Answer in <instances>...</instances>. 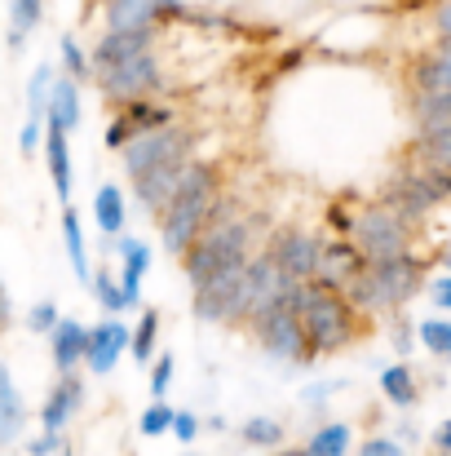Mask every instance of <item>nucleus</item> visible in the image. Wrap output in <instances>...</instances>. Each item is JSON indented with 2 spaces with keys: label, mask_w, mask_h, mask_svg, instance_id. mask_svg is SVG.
<instances>
[{
  "label": "nucleus",
  "mask_w": 451,
  "mask_h": 456,
  "mask_svg": "<svg viewBox=\"0 0 451 456\" xmlns=\"http://www.w3.org/2000/svg\"><path fill=\"white\" fill-rule=\"evenodd\" d=\"M208 204H213V173L204 164H190L186 177H181V191L164 208V244L173 253H190L195 248V240L204 235Z\"/></svg>",
  "instance_id": "1"
},
{
  "label": "nucleus",
  "mask_w": 451,
  "mask_h": 456,
  "mask_svg": "<svg viewBox=\"0 0 451 456\" xmlns=\"http://www.w3.org/2000/svg\"><path fill=\"white\" fill-rule=\"evenodd\" d=\"M239 266H248V226H239V222L204 231L195 240V248L186 253V275H190L195 289H204L208 280L239 271Z\"/></svg>",
  "instance_id": "2"
},
{
  "label": "nucleus",
  "mask_w": 451,
  "mask_h": 456,
  "mask_svg": "<svg viewBox=\"0 0 451 456\" xmlns=\"http://www.w3.org/2000/svg\"><path fill=\"white\" fill-rule=\"evenodd\" d=\"M297 314L305 323V337L314 350H336L350 341V305L341 302L332 289L323 284H301L297 293Z\"/></svg>",
  "instance_id": "3"
},
{
  "label": "nucleus",
  "mask_w": 451,
  "mask_h": 456,
  "mask_svg": "<svg viewBox=\"0 0 451 456\" xmlns=\"http://www.w3.org/2000/svg\"><path fill=\"white\" fill-rule=\"evenodd\" d=\"M421 280V266L412 257H390V262H372L358 280H354V302L358 305H403L412 297Z\"/></svg>",
  "instance_id": "4"
},
{
  "label": "nucleus",
  "mask_w": 451,
  "mask_h": 456,
  "mask_svg": "<svg viewBox=\"0 0 451 456\" xmlns=\"http://www.w3.org/2000/svg\"><path fill=\"white\" fill-rule=\"evenodd\" d=\"M350 235L358 244V253L367 262H390V257H403L407 248V231H403V217L390 213V208H367L350 222Z\"/></svg>",
  "instance_id": "5"
},
{
  "label": "nucleus",
  "mask_w": 451,
  "mask_h": 456,
  "mask_svg": "<svg viewBox=\"0 0 451 456\" xmlns=\"http://www.w3.org/2000/svg\"><path fill=\"white\" fill-rule=\"evenodd\" d=\"M186 155H190V134H181V129H155V134H138L125 147V168L138 182V177H147V173L164 168V164H177Z\"/></svg>",
  "instance_id": "6"
},
{
  "label": "nucleus",
  "mask_w": 451,
  "mask_h": 456,
  "mask_svg": "<svg viewBox=\"0 0 451 456\" xmlns=\"http://www.w3.org/2000/svg\"><path fill=\"white\" fill-rule=\"evenodd\" d=\"M195 314L199 319H239V314H248V266L226 271V275L208 280L204 289H195Z\"/></svg>",
  "instance_id": "7"
},
{
  "label": "nucleus",
  "mask_w": 451,
  "mask_h": 456,
  "mask_svg": "<svg viewBox=\"0 0 451 456\" xmlns=\"http://www.w3.org/2000/svg\"><path fill=\"white\" fill-rule=\"evenodd\" d=\"M257 332H262V346L275 354V359H301L310 337H305V323H301L297 305L279 302L270 305L266 314H257Z\"/></svg>",
  "instance_id": "8"
},
{
  "label": "nucleus",
  "mask_w": 451,
  "mask_h": 456,
  "mask_svg": "<svg viewBox=\"0 0 451 456\" xmlns=\"http://www.w3.org/2000/svg\"><path fill=\"white\" fill-rule=\"evenodd\" d=\"M98 76H102V94H107V98H147L150 89L159 85V71H155L150 49L98 67Z\"/></svg>",
  "instance_id": "9"
},
{
  "label": "nucleus",
  "mask_w": 451,
  "mask_h": 456,
  "mask_svg": "<svg viewBox=\"0 0 451 456\" xmlns=\"http://www.w3.org/2000/svg\"><path fill=\"white\" fill-rule=\"evenodd\" d=\"M270 257L293 275V280H305V275H318V262H323V244L305 231H279L270 240Z\"/></svg>",
  "instance_id": "10"
},
{
  "label": "nucleus",
  "mask_w": 451,
  "mask_h": 456,
  "mask_svg": "<svg viewBox=\"0 0 451 456\" xmlns=\"http://www.w3.org/2000/svg\"><path fill=\"white\" fill-rule=\"evenodd\" d=\"M125 346H133V332H129L125 323H116V319H111V323L93 328V341H89V368L107 377V372L120 363Z\"/></svg>",
  "instance_id": "11"
},
{
  "label": "nucleus",
  "mask_w": 451,
  "mask_h": 456,
  "mask_svg": "<svg viewBox=\"0 0 451 456\" xmlns=\"http://www.w3.org/2000/svg\"><path fill=\"white\" fill-rule=\"evenodd\" d=\"M186 159H177V164H164V168H155L147 177H138V200L147 204V208H168L173 204V195L181 191V177H186Z\"/></svg>",
  "instance_id": "12"
},
{
  "label": "nucleus",
  "mask_w": 451,
  "mask_h": 456,
  "mask_svg": "<svg viewBox=\"0 0 451 456\" xmlns=\"http://www.w3.org/2000/svg\"><path fill=\"white\" fill-rule=\"evenodd\" d=\"M358 271H363L358 244H327V248H323V262H318V284H323V289L354 284Z\"/></svg>",
  "instance_id": "13"
},
{
  "label": "nucleus",
  "mask_w": 451,
  "mask_h": 456,
  "mask_svg": "<svg viewBox=\"0 0 451 456\" xmlns=\"http://www.w3.org/2000/svg\"><path fill=\"white\" fill-rule=\"evenodd\" d=\"M49 341H53V363H58V372H71L76 359H89L93 332H89L85 323H76V319H62V323L49 332Z\"/></svg>",
  "instance_id": "14"
},
{
  "label": "nucleus",
  "mask_w": 451,
  "mask_h": 456,
  "mask_svg": "<svg viewBox=\"0 0 451 456\" xmlns=\"http://www.w3.org/2000/svg\"><path fill=\"white\" fill-rule=\"evenodd\" d=\"M49 98H53L49 67H36V76H31V94H27V129H22V151H31V147H36V129L49 120Z\"/></svg>",
  "instance_id": "15"
},
{
  "label": "nucleus",
  "mask_w": 451,
  "mask_h": 456,
  "mask_svg": "<svg viewBox=\"0 0 451 456\" xmlns=\"http://www.w3.org/2000/svg\"><path fill=\"white\" fill-rule=\"evenodd\" d=\"M434 200H439V195H434V186L425 182V173H421V177H403V182H394V191H390V204L399 208V217H416V213H425Z\"/></svg>",
  "instance_id": "16"
},
{
  "label": "nucleus",
  "mask_w": 451,
  "mask_h": 456,
  "mask_svg": "<svg viewBox=\"0 0 451 456\" xmlns=\"http://www.w3.org/2000/svg\"><path fill=\"white\" fill-rule=\"evenodd\" d=\"M159 13V0H111L107 22L111 31H147Z\"/></svg>",
  "instance_id": "17"
},
{
  "label": "nucleus",
  "mask_w": 451,
  "mask_h": 456,
  "mask_svg": "<svg viewBox=\"0 0 451 456\" xmlns=\"http://www.w3.org/2000/svg\"><path fill=\"white\" fill-rule=\"evenodd\" d=\"M76 403H80V381H58L53 386V395H49V403L40 408V421H44V430H58L62 435V426L71 421V412H76Z\"/></svg>",
  "instance_id": "18"
},
{
  "label": "nucleus",
  "mask_w": 451,
  "mask_h": 456,
  "mask_svg": "<svg viewBox=\"0 0 451 456\" xmlns=\"http://www.w3.org/2000/svg\"><path fill=\"white\" fill-rule=\"evenodd\" d=\"M67 129H53L49 125V138H44V155H49V177H53V191L62 204H71V159H67Z\"/></svg>",
  "instance_id": "19"
},
{
  "label": "nucleus",
  "mask_w": 451,
  "mask_h": 456,
  "mask_svg": "<svg viewBox=\"0 0 451 456\" xmlns=\"http://www.w3.org/2000/svg\"><path fill=\"white\" fill-rule=\"evenodd\" d=\"M49 125H53V129H76V125H80V89H76V80L53 85V98H49Z\"/></svg>",
  "instance_id": "20"
},
{
  "label": "nucleus",
  "mask_w": 451,
  "mask_h": 456,
  "mask_svg": "<svg viewBox=\"0 0 451 456\" xmlns=\"http://www.w3.org/2000/svg\"><path fill=\"white\" fill-rule=\"evenodd\" d=\"M120 253H125V284H120L125 289V302L138 305V289H142V275H147V266H150V248L138 244V240H125Z\"/></svg>",
  "instance_id": "21"
},
{
  "label": "nucleus",
  "mask_w": 451,
  "mask_h": 456,
  "mask_svg": "<svg viewBox=\"0 0 451 456\" xmlns=\"http://www.w3.org/2000/svg\"><path fill=\"white\" fill-rule=\"evenodd\" d=\"M416 85H421V98H434V94H451V40L443 45V49H439V53H430V62L421 67Z\"/></svg>",
  "instance_id": "22"
},
{
  "label": "nucleus",
  "mask_w": 451,
  "mask_h": 456,
  "mask_svg": "<svg viewBox=\"0 0 451 456\" xmlns=\"http://www.w3.org/2000/svg\"><path fill=\"white\" fill-rule=\"evenodd\" d=\"M93 217H98V231L102 235H120L125 231V200L116 186H102L93 195Z\"/></svg>",
  "instance_id": "23"
},
{
  "label": "nucleus",
  "mask_w": 451,
  "mask_h": 456,
  "mask_svg": "<svg viewBox=\"0 0 451 456\" xmlns=\"http://www.w3.org/2000/svg\"><path fill=\"white\" fill-rule=\"evenodd\" d=\"M18 426H22V399H18L13 377L0 372V439L13 444V439H18Z\"/></svg>",
  "instance_id": "24"
},
{
  "label": "nucleus",
  "mask_w": 451,
  "mask_h": 456,
  "mask_svg": "<svg viewBox=\"0 0 451 456\" xmlns=\"http://www.w3.org/2000/svg\"><path fill=\"white\" fill-rule=\"evenodd\" d=\"M62 240H67L71 271H76L80 280H89V253H85V235H80V217H76V208L62 213Z\"/></svg>",
  "instance_id": "25"
},
{
  "label": "nucleus",
  "mask_w": 451,
  "mask_h": 456,
  "mask_svg": "<svg viewBox=\"0 0 451 456\" xmlns=\"http://www.w3.org/2000/svg\"><path fill=\"white\" fill-rule=\"evenodd\" d=\"M381 390H385L399 408H412V403H416V381H412V372H407L403 363H394V368L381 372Z\"/></svg>",
  "instance_id": "26"
},
{
  "label": "nucleus",
  "mask_w": 451,
  "mask_h": 456,
  "mask_svg": "<svg viewBox=\"0 0 451 456\" xmlns=\"http://www.w3.org/2000/svg\"><path fill=\"white\" fill-rule=\"evenodd\" d=\"M439 129H451V94L421 98V134H439Z\"/></svg>",
  "instance_id": "27"
},
{
  "label": "nucleus",
  "mask_w": 451,
  "mask_h": 456,
  "mask_svg": "<svg viewBox=\"0 0 451 456\" xmlns=\"http://www.w3.org/2000/svg\"><path fill=\"white\" fill-rule=\"evenodd\" d=\"M345 448H350V430H345V426H323V430L310 439L305 456H345Z\"/></svg>",
  "instance_id": "28"
},
{
  "label": "nucleus",
  "mask_w": 451,
  "mask_h": 456,
  "mask_svg": "<svg viewBox=\"0 0 451 456\" xmlns=\"http://www.w3.org/2000/svg\"><path fill=\"white\" fill-rule=\"evenodd\" d=\"M244 444L279 448V444H284V426H279V421H270V417H253V421H244Z\"/></svg>",
  "instance_id": "29"
},
{
  "label": "nucleus",
  "mask_w": 451,
  "mask_h": 456,
  "mask_svg": "<svg viewBox=\"0 0 451 456\" xmlns=\"http://www.w3.org/2000/svg\"><path fill=\"white\" fill-rule=\"evenodd\" d=\"M9 13H13V31H9V40L18 45V40L40 22V0H9Z\"/></svg>",
  "instance_id": "30"
},
{
  "label": "nucleus",
  "mask_w": 451,
  "mask_h": 456,
  "mask_svg": "<svg viewBox=\"0 0 451 456\" xmlns=\"http://www.w3.org/2000/svg\"><path fill=\"white\" fill-rule=\"evenodd\" d=\"M155 332H159V314L155 310H147L142 314V323H138V332H133V354H138V363H147L150 354H155Z\"/></svg>",
  "instance_id": "31"
},
{
  "label": "nucleus",
  "mask_w": 451,
  "mask_h": 456,
  "mask_svg": "<svg viewBox=\"0 0 451 456\" xmlns=\"http://www.w3.org/2000/svg\"><path fill=\"white\" fill-rule=\"evenodd\" d=\"M421 341H425V350H434V354L447 359L451 354V323H443V319H425V323H421Z\"/></svg>",
  "instance_id": "32"
},
{
  "label": "nucleus",
  "mask_w": 451,
  "mask_h": 456,
  "mask_svg": "<svg viewBox=\"0 0 451 456\" xmlns=\"http://www.w3.org/2000/svg\"><path fill=\"white\" fill-rule=\"evenodd\" d=\"M173 421H177V412H173L168 403H150L147 412H142V435H147V439H155V435L173 430Z\"/></svg>",
  "instance_id": "33"
},
{
  "label": "nucleus",
  "mask_w": 451,
  "mask_h": 456,
  "mask_svg": "<svg viewBox=\"0 0 451 456\" xmlns=\"http://www.w3.org/2000/svg\"><path fill=\"white\" fill-rule=\"evenodd\" d=\"M425 151L434 155V164L451 168V129H439V134H425Z\"/></svg>",
  "instance_id": "34"
},
{
  "label": "nucleus",
  "mask_w": 451,
  "mask_h": 456,
  "mask_svg": "<svg viewBox=\"0 0 451 456\" xmlns=\"http://www.w3.org/2000/svg\"><path fill=\"white\" fill-rule=\"evenodd\" d=\"M27 323H31L36 332H53V328H58L62 319H58V310H53V302H40V305H31Z\"/></svg>",
  "instance_id": "35"
},
{
  "label": "nucleus",
  "mask_w": 451,
  "mask_h": 456,
  "mask_svg": "<svg viewBox=\"0 0 451 456\" xmlns=\"http://www.w3.org/2000/svg\"><path fill=\"white\" fill-rule=\"evenodd\" d=\"M93 289H98V297H102V305H107V310H125V289H116V284H111V280H107V275H98V280H93Z\"/></svg>",
  "instance_id": "36"
},
{
  "label": "nucleus",
  "mask_w": 451,
  "mask_h": 456,
  "mask_svg": "<svg viewBox=\"0 0 451 456\" xmlns=\"http://www.w3.org/2000/svg\"><path fill=\"white\" fill-rule=\"evenodd\" d=\"M168 386H173V359L164 354V359H155V372H150V390H155V399H159Z\"/></svg>",
  "instance_id": "37"
},
{
  "label": "nucleus",
  "mask_w": 451,
  "mask_h": 456,
  "mask_svg": "<svg viewBox=\"0 0 451 456\" xmlns=\"http://www.w3.org/2000/svg\"><path fill=\"white\" fill-rule=\"evenodd\" d=\"M62 62H67V71H71V80H76V76H85V53H80V45H76L71 36L62 40Z\"/></svg>",
  "instance_id": "38"
},
{
  "label": "nucleus",
  "mask_w": 451,
  "mask_h": 456,
  "mask_svg": "<svg viewBox=\"0 0 451 456\" xmlns=\"http://www.w3.org/2000/svg\"><path fill=\"white\" fill-rule=\"evenodd\" d=\"M58 448H62V435H58V430H44L40 439H31V444H27V452L31 456H53Z\"/></svg>",
  "instance_id": "39"
},
{
  "label": "nucleus",
  "mask_w": 451,
  "mask_h": 456,
  "mask_svg": "<svg viewBox=\"0 0 451 456\" xmlns=\"http://www.w3.org/2000/svg\"><path fill=\"white\" fill-rule=\"evenodd\" d=\"M173 435H177V444H195V435H199V421H195L190 412H177V421H173Z\"/></svg>",
  "instance_id": "40"
},
{
  "label": "nucleus",
  "mask_w": 451,
  "mask_h": 456,
  "mask_svg": "<svg viewBox=\"0 0 451 456\" xmlns=\"http://www.w3.org/2000/svg\"><path fill=\"white\" fill-rule=\"evenodd\" d=\"M358 456H403V448H399L394 439H372V444H363Z\"/></svg>",
  "instance_id": "41"
},
{
  "label": "nucleus",
  "mask_w": 451,
  "mask_h": 456,
  "mask_svg": "<svg viewBox=\"0 0 451 456\" xmlns=\"http://www.w3.org/2000/svg\"><path fill=\"white\" fill-rule=\"evenodd\" d=\"M430 297L443 305V310H451V280H434V284H430Z\"/></svg>",
  "instance_id": "42"
},
{
  "label": "nucleus",
  "mask_w": 451,
  "mask_h": 456,
  "mask_svg": "<svg viewBox=\"0 0 451 456\" xmlns=\"http://www.w3.org/2000/svg\"><path fill=\"white\" fill-rule=\"evenodd\" d=\"M434 444H439V452L451 456V421H443L439 430H434Z\"/></svg>",
  "instance_id": "43"
},
{
  "label": "nucleus",
  "mask_w": 451,
  "mask_h": 456,
  "mask_svg": "<svg viewBox=\"0 0 451 456\" xmlns=\"http://www.w3.org/2000/svg\"><path fill=\"white\" fill-rule=\"evenodd\" d=\"M439 27H443V36H451V4H443V13H439Z\"/></svg>",
  "instance_id": "44"
},
{
  "label": "nucleus",
  "mask_w": 451,
  "mask_h": 456,
  "mask_svg": "<svg viewBox=\"0 0 451 456\" xmlns=\"http://www.w3.org/2000/svg\"><path fill=\"white\" fill-rule=\"evenodd\" d=\"M447 266H451V248H447Z\"/></svg>",
  "instance_id": "45"
},
{
  "label": "nucleus",
  "mask_w": 451,
  "mask_h": 456,
  "mask_svg": "<svg viewBox=\"0 0 451 456\" xmlns=\"http://www.w3.org/2000/svg\"><path fill=\"white\" fill-rule=\"evenodd\" d=\"M164 4H177V0H164Z\"/></svg>",
  "instance_id": "46"
},
{
  "label": "nucleus",
  "mask_w": 451,
  "mask_h": 456,
  "mask_svg": "<svg viewBox=\"0 0 451 456\" xmlns=\"http://www.w3.org/2000/svg\"><path fill=\"white\" fill-rule=\"evenodd\" d=\"M186 456H190V452H186Z\"/></svg>",
  "instance_id": "47"
}]
</instances>
